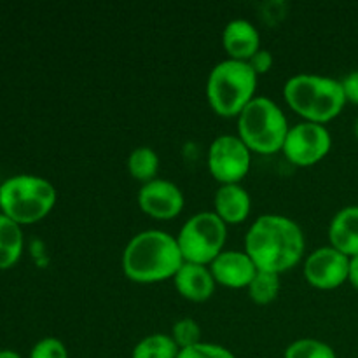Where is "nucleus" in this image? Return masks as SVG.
<instances>
[{
    "label": "nucleus",
    "mask_w": 358,
    "mask_h": 358,
    "mask_svg": "<svg viewBox=\"0 0 358 358\" xmlns=\"http://www.w3.org/2000/svg\"><path fill=\"white\" fill-rule=\"evenodd\" d=\"M0 358H23L14 350H0Z\"/></svg>",
    "instance_id": "cd10ccee"
},
{
    "label": "nucleus",
    "mask_w": 358,
    "mask_h": 358,
    "mask_svg": "<svg viewBox=\"0 0 358 358\" xmlns=\"http://www.w3.org/2000/svg\"><path fill=\"white\" fill-rule=\"evenodd\" d=\"M173 283L182 297L194 301V303H203V301L210 299L215 292L217 285L215 278L210 271V266L187 261L175 273Z\"/></svg>",
    "instance_id": "ddd939ff"
},
{
    "label": "nucleus",
    "mask_w": 358,
    "mask_h": 358,
    "mask_svg": "<svg viewBox=\"0 0 358 358\" xmlns=\"http://www.w3.org/2000/svg\"><path fill=\"white\" fill-rule=\"evenodd\" d=\"M226 238L227 224L215 212H198L185 220L177 241L184 261L210 266L224 250Z\"/></svg>",
    "instance_id": "0eeeda50"
},
{
    "label": "nucleus",
    "mask_w": 358,
    "mask_h": 358,
    "mask_svg": "<svg viewBox=\"0 0 358 358\" xmlns=\"http://www.w3.org/2000/svg\"><path fill=\"white\" fill-rule=\"evenodd\" d=\"M28 358H69V350L62 339L44 338L35 343Z\"/></svg>",
    "instance_id": "b1692460"
},
{
    "label": "nucleus",
    "mask_w": 358,
    "mask_h": 358,
    "mask_svg": "<svg viewBox=\"0 0 358 358\" xmlns=\"http://www.w3.org/2000/svg\"><path fill=\"white\" fill-rule=\"evenodd\" d=\"M329 240L348 257L358 255V205L338 210L329 224Z\"/></svg>",
    "instance_id": "dca6fc26"
},
{
    "label": "nucleus",
    "mask_w": 358,
    "mask_h": 358,
    "mask_svg": "<svg viewBox=\"0 0 358 358\" xmlns=\"http://www.w3.org/2000/svg\"><path fill=\"white\" fill-rule=\"evenodd\" d=\"M217 283L229 289H243L250 285L257 273V266L245 250H222L210 264Z\"/></svg>",
    "instance_id": "f8f14e48"
},
{
    "label": "nucleus",
    "mask_w": 358,
    "mask_h": 358,
    "mask_svg": "<svg viewBox=\"0 0 358 358\" xmlns=\"http://www.w3.org/2000/svg\"><path fill=\"white\" fill-rule=\"evenodd\" d=\"M23 231L17 222L0 212V271L10 269L23 254Z\"/></svg>",
    "instance_id": "f3484780"
},
{
    "label": "nucleus",
    "mask_w": 358,
    "mask_h": 358,
    "mask_svg": "<svg viewBox=\"0 0 358 358\" xmlns=\"http://www.w3.org/2000/svg\"><path fill=\"white\" fill-rule=\"evenodd\" d=\"M180 348L173 338L163 332L149 334L140 339L131 352V358H177Z\"/></svg>",
    "instance_id": "a211bd4d"
},
{
    "label": "nucleus",
    "mask_w": 358,
    "mask_h": 358,
    "mask_svg": "<svg viewBox=\"0 0 358 358\" xmlns=\"http://www.w3.org/2000/svg\"><path fill=\"white\" fill-rule=\"evenodd\" d=\"M348 282L358 290V255H355V257H350Z\"/></svg>",
    "instance_id": "bb28decb"
},
{
    "label": "nucleus",
    "mask_w": 358,
    "mask_h": 358,
    "mask_svg": "<svg viewBox=\"0 0 358 358\" xmlns=\"http://www.w3.org/2000/svg\"><path fill=\"white\" fill-rule=\"evenodd\" d=\"M283 358H338L334 348L315 338H301L287 346Z\"/></svg>",
    "instance_id": "412c9836"
},
{
    "label": "nucleus",
    "mask_w": 358,
    "mask_h": 358,
    "mask_svg": "<svg viewBox=\"0 0 358 358\" xmlns=\"http://www.w3.org/2000/svg\"><path fill=\"white\" fill-rule=\"evenodd\" d=\"M184 262L177 236L161 229H147L135 234L122 252V271L136 283L173 280Z\"/></svg>",
    "instance_id": "f03ea898"
},
{
    "label": "nucleus",
    "mask_w": 358,
    "mask_h": 358,
    "mask_svg": "<svg viewBox=\"0 0 358 358\" xmlns=\"http://www.w3.org/2000/svg\"><path fill=\"white\" fill-rule=\"evenodd\" d=\"M213 212L226 224H240L248 217L252 198L240 184H220L213 198Z\"/></svg>",
    "instance_id": "2eb2a0df"
},
{
    "label": "nucleus",
    "mask_w": 358,
    "mask_h": 358,
    "mask_svg": "<svg viewBox=\"0 0 358 358\" xmlns=\"http://www.w3.org/2000/svg\"><path fill=\"white\" fill-rule=\"evenodd\" d=\"M353 133H355V136L358 138V115H357L355 122H353Z\"/></svg>",
    "instance_id": "c85d7f7f"
},
{
    "label": "nucleus",
    "mask_w": 358,
    "mask_h": 358,
    "mask_svg": "<svg viewBox=\"0 0 358 358\" xmlns=\"http://www.w3.org/2000/svg\"><path fill=\"white\" fill-rule=\"evenodd\" d=\"M128 170L133 178L140 182H149L157 178V171H159V156L152 147L140 145L133 149L128 156Z\"/></svg>",
    "instance_id": "6ab92c4d"
},
{
    "label": "nucleus",
    "mask_w": 358,
    "mask_h": 358,
    "mask_svg": "<svg viewBox=\"0 0 358 358\" xmlns=\"http://www.w3.org/2000/svg\"><path fill=\"white\" fill-rule=\"evenodd\" d=\"M283 98L304 121L318 124L338 117L346 105L341 80L320 73H296L289 77L283 86Z\"/></svg>",
    "instance_id": "7ed1b4c3"
},
{
    "label": "nucleus",
    "mask_w": 358,
    "mask_h": 358,
    "mask_svg": "<svg viewBox=\"0 0 358 358\" xmlns=\"http://www.w3.org/2000/svg\"><path fill=\"white\" fill-rule=\"evenodd\" d=\"M222 45L229 58L248 62L252 55L261 49V34L250 20L234 17L224 27Z\"/></svg>",
    "instance_id": "4468645a"
},
{
    "label": "nucleus",
    "mask_w": 358,
    "mask_h": 358,
    "mask_svg": "<svg viewBox=\"0 0 358 358\" xmlns=\"http://www.w3.org/2000/svg\"><path fill=\"white\" fill-rule=\"evenodd\" d=\"M171 338L177 343V346L180 350L189 348V346H194L198 343H201V327H199L198 322L191 317L180 318L173 324L171 327Z\"/></svg>",
    "instance_id": "4be33fe9"
},
{
    "label": "nucleus",
    "mask_w": 358,
    "mask_h": 358,
    "mask_svg": "<svg viewBox=\"0 0 358 358\" xmlns=\"http://www.w3.org/2000/svg\"><path fill=\"white\" fill-rule=\"evenodd\" d=\"M350 257L332 245L311 252L304 261V278L322 290H332L348 282Z\"/></svg>",
    "instance_id": "9d476101"
},
{
    "label": "nucleus",
    "mask_w": 358,
    "mask_h": 358,
    "mask_svg": "<svg viewBox=\"0 0 358 358\" xmlns=\"http://www.w3.org/2000/svg\"><path fill=\"white\" fill-rule=\"evenodd\" d=\"M332 147V135L325 124L303 121L290 126L283 142V154L297 166H311L329 154Z\"/></svg>",
    "instance_id": "1a4fd4ad"
},
{
    "label": "nucleus",
    "mask_w": 358,
    "mask_h": 358,
    "mask_svg": "<svg viewBox=\"0 0 358 358\" xmlns=\"http://www.w3.org/2000/svg\"><path fill=\"white\" fill-rule=\"evenodd\" d=\"M304 248L306 240L299 224L278 213L257 217L245 236V252L257 269L276 275L299 264Z\"/></svg>",
    "instance_id": "f257e3e1"
},
{
    "label": "nucleus",
    "mask_w": 358,
    "mask_h": 358,
    "mask_svg": "<svg viewBox=\"0 0 358 358\" xmlns=\"http://www.w3.org/2000/svg\"><path fill=\"white\" fill-rule=\"evenodd\" d=\"M280 287H282L280 285V275L257 269L247 290L252 301H255L257 304H268L278 297Z\"/></svg>",
    "instance_id": "aec40b11"
},
{
    "label": "nucleus",
    "mask_w": 358,
    "mask_h": 358,
    "mask_svg": "<svg viewBox=\"0 0 358 358\" xmlns=\"http://www.w3.org/2000/svg\"><path fill=\"white\" fill-rule=\"evenodd\" d=\"M343 90H345L346 101H352V103L358 105V70H353L348 76H345L341 79Z\"/></svg>",
    "instance_id": "a878e982"
},
{
    "label": "nucleus",
    "mask_w": 358,
    "mask_h": 358,
    "mask_svg": "<svg viewBox=\"0 0 358 358\" xmlns=\"http://www.w3.org/2000/svg\"><path fill=\"white\" fill-rule=\"evenodd\" d=\"M238 136L252 152L282 150L290 126L285 112L269 96H255L238 115Z\"/></svg>",
    "instance_id": "423d86ee"
},
{
    "label": "nucleus",
    "mask_w": 358,
    "mask_h": 358,
    "mask_svg": "<svg viewBox=\"0 0 358 358\" xmlns=\"http://www.w3.org/2000/svg\"><path fill=\"white\" fill-rule=\"evenodd\" d=\"M177 358H236V355L226 346L201 341L198 345L180 350Z\"/></svg>",
    "instance_id": "5701e85b"
},
{
    "label": "nucleus",
    "mask_w": 358,
    "mask_h": 358,
    "mask_svg": "<svg viewBox=\"0 0 358 358\" xmlns=\"http://www.w3.org/2000/svg\"><path fill=\"white\" fill-rule=\"evenodd\" d=\"M252 150L238 135H220L210 143L208 170L220 184H238L247 177Z\"/></svg>",
    "instance_id": "6e6552de"
},
{
    "label": "nucleus",
    "mask_w": 358,
    "mask_h": 358,
    "mask_svg": "<svg viewBox=\"0 0 358 358\" xmlns=\"http://www.w3.org/2000/svg\"><path fill=\"white\" fill-rule=\"evenodd\" d=\"M56 199L55 185L38 175H14L0 184V212L20 226L44 219L55 208Z\"/></svg>",
    "instance_id": "39448f33"
},
{
    "label": "nucleus",
    "mask_w": 358,
    "mask_h": 358,
    "mask_svg": "<svg viewBox=\"0 0 358 358\" xmlns=\"http://www.w3.org/2000/svg\"><path fill=\"white\" fill-rule=\"evenodd\" d=\"M138 205L154 219H173L184 210L185 198L182 189L168 178H154L142 184L138 191Z\"/></svg>",
    "instance_id": "9b49d317"
},
{
    "label": "nucleus",
    "mask_w": 358,
    "mask_h": 358,
    "mask_svg": "<svg viewBox=\"0 0 358 358\" xmlns=\"http://www.w3.org/2000/svg\"><path fill=\"white\" fill-rule=\"evenodd\" d=\"M273 52L269 51V49H264L261 48L259 51H255L254 55H252V58L248 59V65L254 69V72L257 73V76H261V73H266L271 70L273 66Z\"/></svg>",
    "instance_id": "393cba45"
},
{
    "label": "nucleus",
    "mask_w": 358,
    "mask_h": 358,
    "mask_svg": "<svg viewBox=\"0 0 358 358\" xmlns=\"http://www.w3.org/2000/svg\"><path fill=\"white\" fill-rule=\"evenodd\" d=\"M259 76L248 62L227 58L217 63L206 79V98L222 117H238L255 98Z\"/></svg>",
    "instance_id": "20e7f679"
}]
</instances>
